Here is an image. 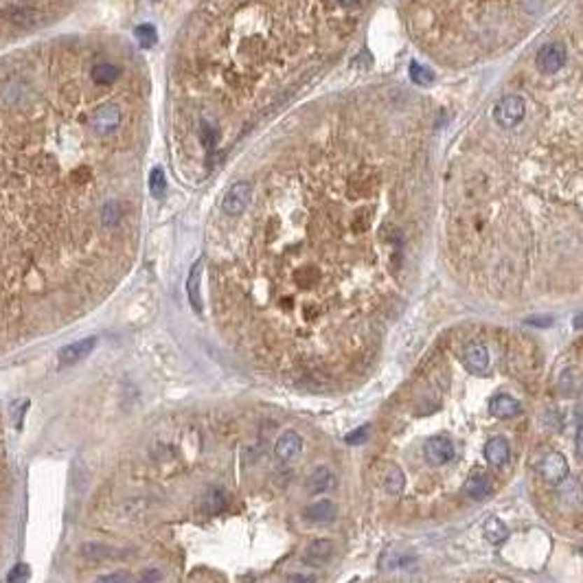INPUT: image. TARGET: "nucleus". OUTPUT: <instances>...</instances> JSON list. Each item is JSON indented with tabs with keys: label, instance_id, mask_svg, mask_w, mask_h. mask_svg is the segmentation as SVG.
Wrapping results in <instances>:
<instances>
[{
	"label": "nucleus",
	"instance_id": "4",
	"mask_svg": "<svg viewBox=\"0 0 583 583\" xmlns=\"http://www.w3.org/2000/svg\"><path fill=\"white\" fill-rule=\"evenodd\" d=\"M568 64V48L563 42H546L535 53V69L542 75H557Z\"/></svg>",
	"mask_w": 583,
	"mask_h": 583
},
{
	"label": "nucleus",
	"instance_id": "1",
	"mask_svg": "<svg viewBox=\"0 0 583 583\" xmlns=\"http://www.w3.org/2000/svg\"><path fill=\"white\" fill-rule=\"evenodd\" d=\"M421 187L408 123L373 104L327 112L215 226V314L303 373L360 358L404 286Z\"/></svg>",
	"mask_w": 583,
	"mask_h": 583
},
{
	"label": "nucleus",
	"instance_id": "18",
	"mask_svg": "<svg viewBox=\"0 0 583 583\" xmlns=\"http://www.w3.org/2000/svg\"><path fill=\"white\" fill-rule=\"evenodd\" d=\"M482 535H485L491 544H503L507 538H509V528L505 526L503 520H498V518H489L485 522V526H482Z\"/></svg>",
	"mask_w": 583,
	"mask_h": 583
},
{
	"label": "nucleus",
	"instance_id": "11",
	"mask_svg": "<svg viewBox=\"0 0 583 583\" xmlns=\"http://www.w3.org/2000/svg\"><path fill=\"white\" fill-rule=\"evenodd\" d=\"M97 346V338H83V340H77V342H71V344H66L59 349V362L64 366H69V364H77L81 362L83 358H88L92 353V349Z\"/></svg>",
	"mask_w": 583,
	"mask_h": 583
},
{
	"label": "nucleus",
	"instance_id": "24",
	"mask_svg": "<svg viewBox=\"0 0 583 583\" xmlns=\"http://www.w3.org/2000/svg\"><path fill=\"white\" fill-rule=\"evenodd\" d=\"M410 77H412L414 83H419V86H421V83H428L432 79V73H428V69H421V66L414 64L412 69H410Z\"/></svg>",
	"mask_w": 583,
	"mask_h": 583
},
{
	"label": "nucleus",
	"instance_id": "2",
	"mask_svg": "<svg viewBox=\"0 0 583 583\" xmlns=\"http://www.w3.org/2000/svg\"><path fill=\"white\" fill-rule=\"evenodd\" d=\"M581 101L544 106L533 121V108L513 127H496L498 143H470L452 167V187L445 195L449 239L468 259L480 241L524 246L535 244L533 209L542 202L563 220H581ZM548 213V211H546ZM553 213H548L557 220ZM540 220V218H538ZM563 224L561 220H557Z\"/></svg>",
	"mask_w": 583,
	"mask_h": 583
},
{
	"label": "nucleus",
	"instance_id": "20",
	"mask_svg": "<svg viewBox=\"0 0 583 583\" xmlns=\"http://www.w3.org/2000/svg\"><path fill=\"white\" fill-rule=\"evenodd\" d=\"M147 187H149V191H152V195L156 197V199H160L162 195H164V189H167V180H164V174H162V169H152V174H149V180H147Z\"/></svg>",
	"mask_w": 583,
	"mask_h": 583
},
{
	"label": "nucleus",
	"instance_id": "21",
	"mask_svg": "<svg viewBox=\"0 0 583 583\" xmlns=\"http://www.w3.org/2000/svg\"><path fill=\"white\" fill-rule=\"evenodd\" d=\"M136 38L143 48H152L156 44V29L152 24H143L136 29Z\"/></svg>",
	"mask_w": 583,
	"mask_h": 583
},
{
	"label": "nucleus",
	"instance_id": "23",
	"mask_svg": "<svg viewBox=\"0 0 583 583\" xmlns=\"http://www.w3.org/2000/svg\"><path fill=\"white\" fill-rule=\"evenodd\" d=\"M369 439H371V426H360L358 430L349 432L344 441H346L349 445H362V443H366Z\"/></svg>",
	"mask_w": 583,
	"mask_h": 583
},
{
	"label": "nucleus",
	"instance_id": "6",
	"mask_svg": "<svg viewBox=\"0 0 583 583\" xmlns=\"http://www.w3.org/2000/svg\"><path fill=\"white\" fill-rule=\"evenodd\" d=\"M461 362L465 366V371L472 373V375H482L489 371V364H491V353H489V346L480 340H470L463 344V351H461Z\"/></svg>",
	"mask_w": 583,
	"mask_h": 583
},
{
	"label": "nucleus",
	"instance_id": "10",
	"mask_svg": "<svg viewBox=\"0 0 583 583\" xmlns=\"http://www.w3.org/2000/svg\"><path fill=\"white\" fill-rule=\"evenodd\" d=\"M493 491V480L487 472H476L470 474L463 480V493L470 500H485Z\"/></svg>",
	"mask_w": 583,
	"mask_h": 583
},
{
	"label": "nucleus",
	"instance_id": "19",
	"mask_svg": "<svg viewBox=\"0 0 583 583\" xmlns=\"http://www.w3.org/2000/svg\"><path fill=\"white\" fill-rule=\"evenodd\" d=\"M199 274H202V261H197L193 268H191V274H189V281H187V292H189V301L193 305L195 311L202 309V301H199Z\"/></svg>",
	"mask_w": 583,
	"mask_h": 583
},
{
	"label": "nucleus",
	"instance_id": "9",
	"mask_svg": "<svg viewBox=\"0 0 583 583\" xmlns=\"http://www.w3.org/2000/svg\"><path fill=\"white\" fill-rule=\"evenodd\" d=\"M487 408H489V414L493 416V419L509 421L520 412V402L515 397L507 395V393H496V395H491Z\"/></svg>",
	"mask_w": 583,
	"mask_h": 583
},
{
	"label": "nucleus",
	"instance_id": "14",
	"mask_svg": "<svg viewBox=\"0 0 583 583\" xmlns=\"http://www.w3.org/2000/svg\"><path fill=\"white\" fill-rule=\"evenodd\" d=\"M336 513H338V509L331 500H321V503H316L305 509V518L316 524H327L331 520H336Z\"/></svg>",
	"mask_w": 583,
	"mask_h": 583
},
{
	"label": "nucleus",
	"instance_id": "13",
	"mask_svg": "<svg viewBox=\"0 0 583 583\" xmlns=\"http://www.w3.org/2000/svg\"><path fill=\"white\" fill-rule=\"evenodd\" d=\"M301 449H303L301 435H296L294 430H288L286 435L279 437V441L274 445V454L281 461H292V458H296L298 454H301Z\"/></svg>",
	"mask_w": 583,
	"mask_h": 583
},
{
	"label": "nucleus",
	"instance_id": "3",
	"mask_svg": "<svg viewBox=\"0 0 583 583\" xmlns=\"http://www.w3.org/2000/svg\"><path fill=\"white\" fill-rule=\"evenodd\" d=\"M528 112V97L522 92H509L505 97H500L491 108L489 121L496 127H513L518 125Z\"/></svg>",
	"mask_w": 583,
	"mask_h": 583
},
{
	"label": "nucleus",
	"instance_id": "15",
	"mask_svg": "<svg viewBox=\"0 0 583 583\" xmlns=\"http://www.w3.org/2000/svg\"><path fill=\"white\" fill-rule=\"evenodd\" d=\"M381 480H384V489L388 496H402L406 489V474L402 472V468H399L397 463L388 465V470Z\"/></svg>",
	"mask_w": 583,
	"mask_h": 583
},
{
	"label": "nucleus",
	"instance_id": "7",
	"mask_svg": "<svg viewBox=\"0 0 583 583\" xmlns=\"http://www.w3.org/2000/svg\"><path fill=\"white\" fill-rule=\"evenodd\" d=\"M250 195H253V182L250 180H239L235 182L228 193L224 195V202H222V215H237L241 213L248 202H250Z\"/></svg>",
	"mask_w": 583,
	"mask_h": 583
},
{
	"label": "nucleus",
	"instance_id": "26",
	"mask_svg": "<svg viewBox=\"0 0 583 583\" xmlns=\"http://www.w3.org/2000/svg\"><path fill=\"white\" fill-rule=\"evenodd\" d=\"M160 579V573L158 570H147L141 575V583H156Z\"/></svg>",
	"mask_w": 583,
	"mask_h": 583
},
{
	"label": "nucleus",
	"instance_id": "12",
	"mask_svg": "<svg viewBox=\"0 0 583 583\" xmlns=\"http://www.w3.org/2000/svg\"><path fill=\"white\" fill-rule=\"evenodd\" d=\"M482 456H485L491 468H503L511 456V445L505 437H493L482 447Z\"/></svg>",
	"mask_w": 583,
	"mask_h": 583
},
{
	"label": "nucleus",
	"instance_id": "22",
	"mask_svg": "<svg viewBox=\"0 0 583 583\" xmlns=\"http://www.w3.org/2000/svg\"><path fill=\"white\" fill-rule=\"evenodd\" d=\"M31 579V568L27 563H15L7 575V583H27Z\"/></svg>",
	"mask_w": 583,
	"mask_h": 583
},
{
	"label": "nucleus",
	"instance_id": "27",
	"mask_svg": "<svg viewBox=\"0 0 583 583\" xmlns=\"http://www.w3.org/2000/svg\"><path fill=\"white\" fill-rule=\"evenodd\" d=\"M311 577H305V575H288V583H309Z\"/></svg>",
	"mask_w": 583,
	"mask_h": 583
},
{
	"label": "nucleus",
	"instance_id": "5",
	"mask_svg": "<svg viewBox=\"0 0 583 583\" xmlns=\"http://www.w3.org/2000/svg\"><path fill=\"white\" fill-rule=\"evenodd\" d=\"M421 449H423V461L430 465V468H443V465L452 463L456 458V445L445 435L428 437L423 441Z\"/></svg>",
	"mask_w": 583,
	"mask_h": 583
},
{
	"label": "nucleus",
	"instance_id": "25",
	"mask_svg": "<svg viewBox=\"0 0 583 583\" xmlns=\"http://www.w3.org/2000/svg\"><path fill=\"white\" fill-rule=\"evenodd\" d=\"M129 581H132V577L127 573H112V575L97 579V583H129Z\"/></svg>",
	"mask_w": 583,
	"mask_h": 583
},
{
	"label": "nucleus",
	"instance_id": "8",
	"mask_svg": "<svg viewBox=\"0 0 583 583\" xmlns=\"http://www.w3.org/2000/svg\"><path fill=\"white\" fill-rule=\"evenodd\" d=\"M540 476L548 482V485H559V482H563L566 478H568V461H566L563 454L559 452H548L542 463H540Z\"/></svg>",
	"mask_w": 583,
	"mask_h": 583
},
{
	"label": "nucleus",
	"instance_id": "17",
	"mask_svg": "<svg viewBox=\"0 0 583 583\" xmlns=\"http://www.w3.org/2000/svg\"><path fill=\"white\" fill-rule=\"evenodd\" d=\"M333 485H336V478H333V474L325 468L321 470H316L309 478H307V489L311 493H323L327 489H331Z\"/></svg>",
	"mask_w": 583,
	"mask_h": 583
},
{
	"label": "nucleus",
	"instance_id": "16",
	"mask_svg": "<svg viewBox=\"0 0 583 583\" xmlns=\"http://www.w3.org/2000/svg\"><path fill=\"white\" fill-rule=\"evenodd\" d=\"M333 551H336V548H333V542H329V540H316V542H311L307 546L305 559L309 563H323V561H327L333 555Z\"/></svg>",
	"mask_w": 583,
	"mask_h": 583
}]
</instances>
